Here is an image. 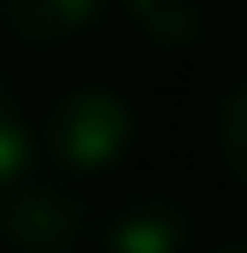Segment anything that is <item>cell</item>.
<instances>
[{"label":"cell","mask_w":247,"mask_h":253,"mask_svg":"<svg viewBox=\"0 0 247 253\" xmlns=\"http://www.w3.org/2000/svg\"><path fill=\"white\" fill-rule=\"evenodd\" d=\"M41 141H47V159L65 177H94V171H112L135 147V112H129V100L118 88L77 83V88L47 100Z\"/></svg>","instance_id":"obj_1"},{"label":"cell","mask_w":247,"mask_h":253,"mask_svg":"<svg viewBox=\"0 0 247 253\" xmlns=\"http://www.w3.org/2000/svg\"><path fill=\"white\" fill-rule=\"evenodd\" d=\"M88 236V206L71 183L24 177L0 194V242L12 253H77Z\"/></svg>","instance_id":"obj_2"},{"label":"cell","mask_w":247,"mask_h":253,"mask_svg":"<svg viewBox=\"0 0 247 253\" xmlns=\"http://www.w3.org/2000/svg\"><path fill=\"white\" fill-rule=\"evenodd\" d=\"M194 218L171 194H135L106 218V253H188Z\"/></svg>","instance_id":"obj_3"},{"label":"cell","mask_w":247,"mask_h":253,"mask_svg":"<svg viewBox=\"0 0 247 253\" xmlns=\"http://www.w3.org/2000/svg\"><path fill=\"white\" fill-rule=\"evenodd\" d=\"M100 12L106 0H0V18L24 47H59L71 36H82Z\"/></svg>","instance_id":"obj_4"},{"label":"cell","mask_w":247,"mask_h":253,"mask_svg":"<svg viewBox=\"0 0 247 253\" xmlns=\"http://www.w3.org/2000/svg\"><path fill=\"white\" fill-rule=\"evenodd\" d=\"M124 18L135 24V36H147L153 47H171V53L206 42L200 0H124Z\"/></svg>","instance_id":"obj_5"},{"label":"cell","mask_w":247,"mask_h":253,"mask_svg":"<svg viewBox=\"0 0 247 253\" xmlns=\"http://www.w3.org/2000/svg\"><path fill=\"white\" fill-rule=\"evenodd\" d=\"M24 177H30V124H24V112H18L12 77L0 71V194L18 189Z\"/></svg>","instance_id":"obj_6"},{"label":"cell","mask_w":247,"mask_h":253,"mask_svg":"<svg viewBox=\"0 0 247 253\" xmlns=\"http://www.w3.org/2000/svg\"><path fill=\"white\" fill-rule=\"evenodd\" d=\"M218 153H224L230 177L247 183V83L224 94V112H218Z\"/></svg>","instance_id":"obj_7"},{"label":"cell","mask_w":247,"mask_h":253,"mask_svg":"<svg viewBox=\"0 0 247 253\" xmlns=\"http://www.w3.org/2000/svg\"><path fill=\"white\" fill-rule=\"evenodd\" d=\"M218 253H247V242H230V248H218Z\"/></svg>","instance_id":"obj_8"}]
</instances>
